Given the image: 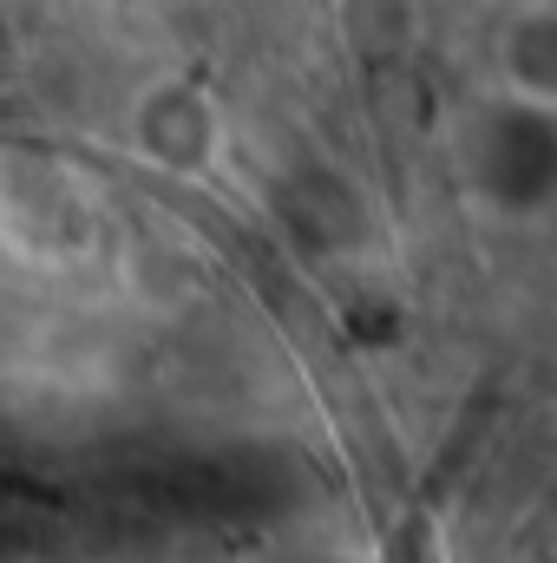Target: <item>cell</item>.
Wrapping results in <instances>:
<instances>
[{
  "instance_id": "6da1fadb",
  "label": "cell",
  "mask_w": 557,
  "mask_h": 563,
  "mask_svg": "<svg viewBox=\"0 0 557 563\" xmlns=\"http://www.w3.org/2000/svg\"><path fill=\"white\" fill-rule=\"evenodd\" d=\"M485 190L512 210H538L551 197V139H545V112H505L485 132Z\"/></svg>"
}]
</instances>
